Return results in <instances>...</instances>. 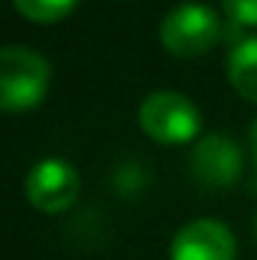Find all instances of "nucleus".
Returning a JSON list of instances; mask_svg holds the SVG:
<instances>
[{
	"label": "nucleus",
	"instance_id": "1",
	"mask_svg": "<svg viewBox=\"0 0 257 260\" xmlns=\"http://www.w3.org/2000/svg\"><path fill=\"white\" fill-rule=\"evenodd\" d=\"M52 82V67L43 55L24 46H3L0 52V106L6 112H24L43 103Z\"/></svg>",
	"mask_w": 257,
	"mask_h": 260
},
{
	"label": "nucleus",
	"instance_id": "2",
	"mask_svg": "<svg viewBox=\"0 0 257 260\" xmlns=\"http://www.w3.org/2000/svg\"><path fill=\"white\" fill-rule=\"evenodd\" d=\"M136 118L142 133L160 145H185L200 133V109L179 91H151Z\"/></svg>",
	"mask_w": 257,
	"mask_h": 260
},
{
	"label": "nucleus",
	"instance_id": "3",
	"mask_svg": "<svg viewBox=\"0 0 257 260\" xmlns=\"http://www.w3.org/2000/svg\"><path fill=\"white\" fill-rule=\"evenodd\" d=\"M221 40V18L206 3H182L160 21V46L176 58H200Z\"/></svg>",
	"mask_w": 257,
	"mask_h": 260
},
{
	"label": "nucleus",
	"instance_id": "4",
	"mask_svg": "<svg viewBox=\"0 0 257 260\" xmlns=\"http://www.w3.org/2000/svg\"><path fill=\"white\" fill-rule=\"evenodd\" d=\"M24 197L43 215H61L79 197V173L64 157H43L24 176Z\"/></svg>",
	"mask_w": 257,
	"mask_h": 260
},
{
	"label": "nucleus",
	"instance_id": "5",
	"mask_svg": "<svg viewBox=\"0 0 257 260\" xmlns=\"http://www.w3.org/2000/svg\"><path fill=\"white\" fill-rule=\"evenodd\" d=\"M191 173L206 188H230L242 176V151L233 136L209 133L191 151Z\"/></svg>",
	"mask_w": 257,
	"mask_h": 260
},
{
	"label": "nucleus",
	"instance_id": "6",
	"mask_svg": "<svg viewBox=\"0 0 257 260\" xmlns=\"http://www.w3.org/2000/svg\"><path fill=\"white\" fill-rule=\"evenodd\" d=\"M170 260H236V236L224 221H188L170 242Z\"/></svg>",
	"mask_w": 257,
	"mask_h": 260
},
{
	"label": "nucleus",
	"instance_id": "7",
	"mask_svg": "<svg viewBox=\"0 0 257 260\" xmlns=\"http://www.w3.org/2000/svg\"><path fill=\"white\" fill-rule=\"evenodd\" d=\"M227 79L233 85V91L257 103V37H248L242 43H236L227 55Z\"/></svg>",
	"mask_w": 257,
	"mask_h": 260
},
{
	"label": "nucleus",
	"instance_id": "8",
	"mask_svg": "<svg viewBox=\"0 0 257 260\" xmlns=\"http://www.w3.org/2000/svg\"><path fill=\"white\" fill-rule=\"evenodd\" d=\"M79 0H12L15 12L34 24H55L64 21L67 15L76 9Z\"/></svg>",
	"mask_w": 257,
	"mask_h": 260
},
{
	"label": "nucleus",
	"instance_id": "9",
	"mask_svg": "<svg viewBox=\"0 0 257 260\" xmlns=\"http://www.w3.org/2000/svg\"><path fill=\"white\" fill-rule=\"evenodd\" d=\"M230 21L242 27H257V0H221Z\"/></svg>",
	"mask_w": 257,
	"mask_h": 260
},
{
	"label": "nucleus",
	"instance_id": "10",
	"mask_svg": "<svg viewBox=\"0 0 257 260\" xmlns=\"http://www.w3.org/2000/svg\"><path fill=\"white\" fill-rule=\"evenodd\" d=\"M251 157H254V167H257V121L251 124Z\"/></svg>",
	"mask_w": 257,
	"mask_h": 260
},
{
	"label": "nucleus",
	"instance_id": "11",
	"mask_svg": "<svg viewBox=\"0 0 257 260\" xmlns=\"http://www.w3.org/2000/svg\"><path fill=\"white\" fill-rule=\"evenodd\" d=\"M254 233H257V215H254Z\"/></svg>",
	"mask_w": 257,
	"mask_h": 260
}]
</instances>
